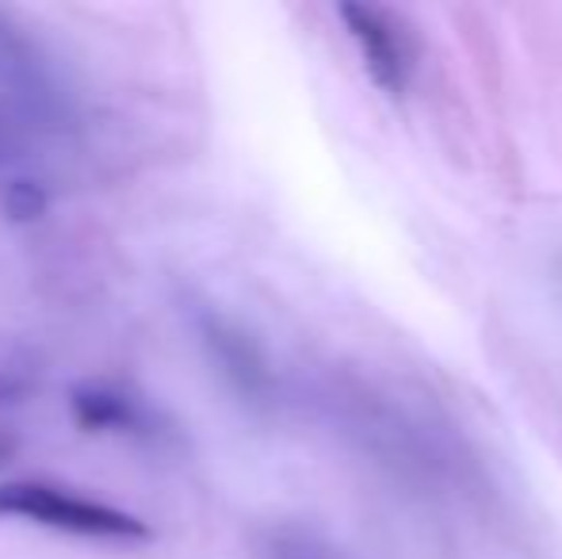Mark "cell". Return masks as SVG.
I'll list each match as a JSON object with an SVG mask.
<instances>
[{
  "instance_id": "cell-1",
  "label": "cell",
  "mask_w": 562,
  "mask_h": 559,
  "mask_svg": "<svg viewBox=\"0 0 562 559\" xmlns=\"http://www.w3.org/2000/svg\"><path fill=\"white\" fill-rule=\"evenodd\" d=\"M0 522H27L89 540L149 537V525L138 514H126L112 502L85 499L69 487L43 483V479H8V483H0Z\"/></svg>"
},
{
  "instance_id": "cell-2",
  "label": "cell",
  "mask_w": 562,
  "mask_h": 559,
  "mask_svg": "<svg viewBox=\"0 0 562 559\" xmlns=\"http://www.w3.org/2000/svg\"><path fill=\"white\" fill-rule=\"evenodd\" d=\"M0 97L12 112L27 115L38 127H54L69 115L58 69L50 66L43 46L4 12H0Z\"/></svg>"
},
{
  "instance_id": "cell-3",
  "label": "cell",
  "mask_w": 562,
  "mask_h": 559,
  "mask_svg": "<svg viewBox=\"0 0 562 559\" xmlns=\"http://www.w3.org/2000/svg\"><path fill=\"white\" fill-rule=\"evenodd\" d=\"M337 15L345 20L352 43L360 46L371 81H375L383 92H394V97H398V92L409 85L414 62H409V43L398 31V23H394V15L379 12V8H371V4H340Z\"/></svg>"
},
{
  "instance_id": "cell-4",
  "label": "cell",
  "mask_w": 562,
  "mask_h": 559,
  "mask_svg": "<svg viewBox=\"0 0 562 559\" xmlns=\"http://www.w3.org/2000/svg\"><path fill=\"white\" fill-rule=\"evenodd\" d=\"M69 414L85 433H138L149 422L142 399L112 380L74 383L69 388Z\"/></svg>"
},
{
  "instance_id": "cell-5",
  "label": "cell",
  "mask_w": 562,
  "mask_h": 559,
  "mask_svg": "<svg viewBox=\"0 0 562 559\" xmlns=\"http://www.w3.org/2000/svg\"><path fill=\"white\" fill-rule=\"evenodd\" d=\"M200 334H203V342L211 345L215 360L226 368V376L237 383V388L252 391L260 380H265V368H260V360H257V353H252V345L245 342L241 334H234V329H229L223 318L207 314V318L200 322Z\"/></svg>"
},
{
  "instance_id": "cell-6",
  "label": "cell",
  "mask_w": 562,
  "mask_h": 559,
  "mask_svg": "<svg viewBox=\"0 0 562 559\" xmlns=\"http://www.w3.org/2000/svg\"><path fill=\"white\" fill-rule=\"evenodd\" d=\"M38 357L31 345L15 337H0V403H27L38 391Z\"/></svg>"
},
{
  "instance_id": "cell-7",
  "label": "cell",
  "mask_w": 562,
  "mask_h": 559,
  "mask_svg": "<svg viewBox=\"0 0 562 559\" xmlns=\"http://www.w3.org/2000/svg\"><path fill=\"white\" fill-rule=\"evenodd\" d=\"M0 208L12 223H35L50 211V192H46L43 180L31 177H12L0 192Z\"/></svg>"
},
{
  "instance_id": "cell-8",
  "label": "cell",
  "mask_w": 562,
  "mask_h": 559,
  "mask_svg": "<svg viewBox=\"0 0 562 559\" xmlns=\"http://www.w3.org/2000/svg\"><path fill=\"white\" fill-rule=\"evenodd\" d=\"M15 448H20V445H15V437L4 429V425H0V463H8V460H12V456H15Z\"/></svg>"
},
{
  "instance_id": "cell-9",
  "label": "cell",
  "mask_w": 562,
  "mask_h": 559,
  "mask_svg": "<svg viewBox=\"0 0 562 559\" xmlns=\"http://www.w3.org/2000/svg\"><path fill=\"white\" fill-rule=\"evenodd\" d=\"M4 146H8V138H0V161H4Z\"/></svg>"
}]
</instances>
